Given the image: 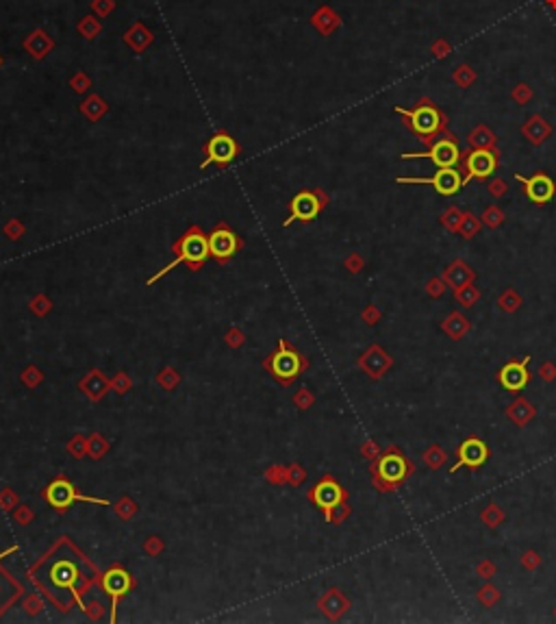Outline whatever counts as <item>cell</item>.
I'll use <instances>...</instances> for the list:
<instances>
[{
  "instance_id": "obj_17",
  "label": "cell",
  "mask_w": 556,
  "mask_h": 624,
  "mask_svg": "<svg viewBox=\"0 0 556 624\" xmlns=\"http://www.w3.org/2000/svg\"><path fill=\"white\" fill-rule=\"evenodd\" d=\"M359 366L363 368V372H367L374 381H378V379H382L391 370L394 359H391V355L385 348H380L378 344H374V346H369V350L359 359Z\"/></svg>"
},
{
  "instance_id": "obj_3",
  "label": "cell",
  "mask_w": 556,
  "mask_h": 624,
  "mask_svg": "<svg viewBox=\"0 0 556 624\" xmlns=\"http://www.w3.org/2000/svg\"><path fill=\"white\" fill-rule=\"evenodd\" d=\"M176 252H178V257H176V261H172L170 265H165L161 272H157L153 279H148V285H153L155 281H159L165 272H170V270L176 265V263H180V261H187L194 270L196 268H200L202 263L207 261V257L211 255L209 252V238H205V235H202V231L200 229H189L187 233L183 235V238L176 242Z\"/></svg>"
},
{
  "instance_id": "obj_45",
  "label": "cell",
  "mask_w": 556,
  "mask_h": 624,
  "mask_svg": "<svg viewBox=\"0 0 556 624\" xmlns=\"http://www.w3.org/2000/svg\"><path fill=\"white\" fill-rule=\"evenodd\" d=\"M548 5H552V7H556V0H548Z\"/></svg>"
},
{
  "instance_id": "obj_21",
  "label": "cell",
  "mask_w": 556,
  "mask_h": 624,
  "mask_svg": "<svg viewBox=\"0 0 556 624\" xmlns=\"http://www.w3.org/2000/svg\"><path fill=\"white\" fill-rule=\"evenodd\" d=\"M441 331L450 337L452 342H461L463 337L471 331V322L459 311H452L444 318L441 322Z\"/></svg>"
},
{
  "instance_id": "obj_29",
  "label": "cell",
  "mask_w": 556,
  "mask_h": 624,
  "mask_svg": "<svg viewBox=\"0 0 556 624\" xmlns=\"http://www.w3.org/2000/svg\"><path fill=\"white\" fill-rule=\"evenodd\" d=\"M480 229H482V220L476 213H471V211L463 213V222H461V229H459V233L463 235V240H474L476 235L480 233Z\"/></svg>"
},
{
  "instance_id": "obj_25",
  "label": "cell",
  "mask_w": 556,
  "mask_h": 624,
  "mask_svg": "<svg viewBox=\"0 0 556 624\" xmlns=\"http://www.w3.org/2000/svg\"><path fill=\"white\" fill-rule=\"evenodd\" d=\"M322 607L328 611L330 618H339V616L348 609V607H350V602H348L339 592H337V589H330L328 596L322 600Z\"/></svg>"
},
{
  "instance_id": "obj_9",
  "label": "cell",
  "mask_w": 556,
  "mask_h": 624,
  "mask_svg": "<svg viewBox=\"0 0 556 624\" xmlns=\"http://www.w3.org/2000/svg\"><path fill=\"white\" fill-rule=\"evenodd\" d=\"M489 457H491V448L487 446L480 437L471 435L457 448V463L450 466V475H457L461 468L478 470L489 461Z\"/></svg>"
},
{
  "instance_id": "obj_28",
  "label": "cell",
  "mask_w": 556,
  "mask_h": 624,
  "mask_svg": "<svg viewBox=\"0 0 556 624\" xmlns=\"http://www.w3.org/2000/svg\"><path fill=\"white\" fill-rule=\"evenodd\" d=\"M480 290L476 288L474 283H469V285H463V288H459V290H454V298H457V302L461 307H465V309H469V307H474L476 302L480 300Z\"/></svg>"
},
{
  "instance_id": "obj_43",
  "label": "cell",
  "mask_w": 556,
  "mask_h": 624,
  "mask_svg": "<svg viewBox=\"0 0 556 624\" xmlns=\"http://www.w3.org/2000/svg\"><path fill=\"white\" fill-rule=\"evenodd\" d=\"M432 55H437V57H446L448 55V44L446 42H437V44H432Z\"/></svg>"
},
{
  "instance_id": "obj_16",
  "label": "cell",
  "mask_w": 556,
  "mask_h": 624,
  "mask_svg": "<svg viewBox=\"0 0 556 624\" xmlns=\"http://www.w3.org/2000/svg\"><path fill=\"white\" fill-rule=\"evenodd\" d=\"M239 246H242V240L230 229H226L224 224L213 229L211 235H209V252H211V257H215L217 261L230 259L235 252L239 250Z\"/></svg>"
},
{
  "instance_id": "obj_31",
  "label": "cell",
  "mask_w": 556,
  "mask_h": 624,
  "mask_svg": "<svg viewBox=\"0 0 556 624\" xmlns=\"http://www.w3.org/2000/svg\"><path fill=\"white\" fill-rule=\"evenodd\" d=\"M439 222L446 231L450 233H459L461 229V222H463V211L459 207H448L441 215H439Z\"/></svg>"
},
{
  "instance_id": "obj_36",
  "label": "cell",
  "mask_w": 556,
  "mask_h": 624,
  "mask_svg": "<svg viewBox=\"0 0 556 624\" xmlns=\"http://www.w3.org/2000/svg\"><path fill=\"white\" fill-rule=\"evenodd\" d=\"M519 564H521V568H526L528 572H534L539 566H541V557H539V552H534V550H526L519 557Z\"/></svg>"
},
{
  "instance_id": "obj_33",
  "label": "cell",
  "mask_w": 556,
  "mask_h": 624,
  "mask_svg": "<svg viewBox=\"0 0 556 624\" xmlns=\"http://www.w3.org/2000/svg\"><path fill=\"white\" fill-rule=\"evenodd\" d=\"M482 224L487 227V229H500L502 224H504V220H507V215H504V211L498 207V205H491V207H487L485 211H482Z\"/></svg>"
},
{
  "instance_id": "obj_46",
  "label": "cell",
  "mask_w": 556,
  "mask_h": 624,
  "mask_svg": "<svg viewBox=\"0 0 556 624\" xmlns=\"http://www.w3.org/2000/svg\"><path fill=\"white\" fill-rule=\"evenodd\" d=\"M554 618H556V607H554Z\"/></svg>"
},
{
  "instance_id": "obj_12",
  "label": "cell",
  "mask_w": 556,
  "mask_h": 624,
  "mask_svg": "<svg viewBox=\"0 0 556 624\" xmlns=\"http://www.w3.org/2000/svg\"><path fill=\"white\" fill-rule=\"evenodd\" d=\"M205 155H207V159L200 163L202 170H205V167L211 165V163L228 165L235 157L239 155V146L228 133H215L205 146Z\"/></svg>"
},
{
  "instance_id": "obj_26",
  "label": "cell",
  "mask_w": 556,
  "mask_h": 624,
  "mask_svg": "<svg viewBox=\"0 0 556 624\" xmlns=\"http://www.w3.org/2000/svg\"><path fill=\"white\" fill-rule=\"evenodd\" d=\"M504 520H507V514H504L502 507H500V504H496V502H489L480 511V522H482L487 529H498Z\"/></svg>"
},
{
  "instance_id": "obj_23",
  "label": "cell",
  "mask_w": 556,
  "mask_h": 624,
  "mask_svg": "<svg viewBox=\"0 0 556 624\" xmlns=\"http://www.w3.org/2000/svg\"><path fill=\"white\" fill-rule=\"evenodd\" d=\"M496 135L491 129H487V124H478L476 129H471V133L467 135V144L471 148H487V150H496Z\"/></svg>"
},
{
  "instance_id": "obj_24",
  "label": "cell",
  "mask_w": 556,
  "mask_h": 624,
  "mask_svg": "<svg viewBox=\"0 0 556 624\" xmlns=\"http://www.w3.org/2000/svg\"><path fill=\"white\" fill-rule=\"evenodd\" d=\"M521 305H524V298H521L517 294V290H513V288H507L498 296V309L504 313H515V311H519Z\"/></svg>"
},
{
  "instance_id": "obj_6",
  "label": "cell",
  "mask_w": 556,
  "mask_h": 624,
  "mask_svg": "<svg viewBox=\"0 0 556 624\" xmlns=\"http://www.w3.org/2000/svg\"><path fill=\"white\" fill-rule=\"evenodd\" d=\"M267 368L272 370V375H274L280 383L289 385V383L302 372V370L307 368V361L302 359L292 346H287V344H285V342L280 340L278 350H276L274 355L269 357V361H267Z\"/></svg>"
},
{
  "instance_id": "obj_32",
  "label": "cell",
  "mask_w": 556,
  "mask_h": 624,
  "mask_svg": "<svg viewBox=\"0 0 556 624\" xmlns=\"http://www.w3.org/2000/svg\"><path fill=\"white\" fill-rule=\"evenodd\" d=\"M476 598H478V602H480L482 607H487V609H491V607H496V605L500 602L502 594H500V589H498L494 583H485V585L478 589Z\"/></svg>"
},
{
  "instance_id": "obj_39",
  "label": "cell",
  "mask_w": 556,
  "mask_h": 624,
  "mask_svg": "<svg viewBox=\"0 0 556 624\" xmlns=\"http://www.w3.org/2000/svg\"><path fill=\"white\" fill-rule=\"evenodd\" d=\"M487 188H489V194H491L494 198H500V196L507 194L509 185L504 183V179H491V181H489V185H487Z\"/></svg>"
},
{
  "instance_id": "obj_34",
  "label": "cell",
  "mask_w": 556,
  "mask_h": 624,
  "mask_svg": "<svg viewBox=\"0 0 556 624\" xmlns=\"http://www.w3.org/2000/svg\"><path fill=\"white\" fill-rule=\"evenodd\" d=\"M474 81H476V72L471 70L469 65H459V70L454 72V83L461 85V88H469Z\"/></svg>"
},
{
  "instance_id": "obj_20",
  "label": "cell",
  "mask_w": 556,
  "mask_h": 624,
  "mask_svg": "<svg viewBox=\"0 0 556 624\" xmlns=\"http://www.w3.org/2000/svg\"><path fill=\"white\" fill-rule=\"evenodd\" d=\"M504 413H507V418L511 420V422L515 425V427H519V429H524V427H528L532 420L537 418V407L534 404L528 400V398H524V396H519V398H515L507 409H504Z\"/></svg>"
},
{
  "instance_id": "obj_35",
  "label": "cell",
  "mask_w": 556,
  "mask_h": 624,
  "mask_svg": "<svg viewBox=\"0 0 556 624\" xmlns=\"http://www.w3.org/2000/svg\"><path fill=\"white\" fill-rule=\"evenodd\" d=\"M424 290H426V294L430 298H441L446 294V290H448V285H446V281L441 277H432V279H428Z\"/></svg>"
},
{
  "instance_id": "obj_11",
  "label": "cell",
  "mask_w": 556,
  "mask_h": 624,
  "mask_svg": "<svg viewBox=\"0 0 556 624\" xmlns=\"http://www.w3.org/2000/svg\"><path fill=\"white\" fill-rule=\"evenodd\" d=\"M398 183L432 185L435 192H437V194H441V196L459 194V190L465 185L463 172L459 170V167H439V170L435 172V176H428V179H398Z\"/></svg>"
},
{
  "instance_id": "obj_5",
  "label": "cell",
  "mask_w": 556,
  "mask_h": 624,
  "mask_svg": "<svg viewBox=\"0 0 556 624\" xmlns=\"http://www.w3.org/2000/svg\"><path fill=\"white\" fill-rule=\"evenodd\" d=\"M500 165V150H487V148H474V150H465L463 153V163L459 165V170L463 172V181L465 185L471 179L478 181H487Z\"/></svg>"
},
{
  "instance_id": "obj_10",
  "label": "cell",
  "mask_w": 556,
  "mask_h": 624,
  "mask_svg": "<svg viewBox=\"0 0 556 624\" xmlns=\"http://www.w3.org/2000/svg\"><path fill=\"white\" fill-rule=\"evenodd\" d=\"M309 498L313 500V504H315L317 509H322V511H324L326 522H330L332 509L337 507V504L346 502V500H348V494H346L344 487H342L339 483H337L332 477H324V479L319 481V483L313 487V490H311Z\"/></svg>"
},
{
  "instance_id": "obj_1",
  "label": "cell",
  "mask_w": 556,
  "mask_h": 624,
  "mask_svg": "<svg viewBox=\"0 0 556 624\" xmlns=\"http://www.w3.org/2000/svg\"><path fill=\"white\" fill-rule=\"evenodd\" d=\"M369 472H372V481L376 490L389 494L396 492L398 487H402L413 477L415 463L398 446H389L385 452L378 454V459H374Z\"/></svg>"
},
{
  "instance_id": "obj_2",
  "label": "cell",
  "mask_w": 556,
  "mask_h": 624,
  "mask_svg": "<svg viewBox=\"0 0 556 624\" xmlns=\"http://www.w3.org/2000/svg\"><path fill=\"white\" fill-rule=\"evenodd\" d=\"M396 113L404 117V124L415 135V138L430 146L435 140H439L441 135L448 133V117L446 113L437 107L432 100L422 98L415 109H400L396 107Z\"/></svg>"
},
{
  "instance_id": "obj_14",
  "label": "cell",
  "mask_w": 556,
  "mask_h": 624,
  "mask_svg": "<svg viewBox=\"0 0 556 624\" xmlns=\"http://www.w3.org/2000/svg\"><path fill=\"white\" fill-rule=\"evenodd\" d=\"M130 585H133L130 575H128L124 568H120V566L109 568L105 575H103V589L107 592V596L111 598V622H115L117 602H120L122 596H126L130 592Z\"/></svg>"
},
{
  "instance_id": "obj_42",
  "label": "cell",
  "mask_w": 556,
  "mask_h": 624,
  "mask_svg": "<svg viewBox=\"0 0 556 624\" xmlns=\"http://www.w3.org/2000/svg\"><path fill=\"white\" fill-rule=\"evenodd\" d=\"M382 450L374 444V442H367V444H363V457H367V459H378V454H380Z\"/></svg>"
},
{
  "instance_id": "obj_4",
  "label": "cell",
  "mask_w": 556,
  "mask_h": 624,
  "mask_svg": "<svg viewBox=\"0 0 556 624\" xmlns=\"http://www.w3.org/2000/svg\"><path fill=\"white\" fill-rule=\"evenodd\" d=\"M400 159H430L437 167H459L463 163V153L459 148L457 135L446 133L441 140H435L426 153H404Z\"/></svg>"
},
{
  "instance_id": "obj_38",
  "label": "cell",
  "mask_w": 556,
  "mask_h": 624,
  "mask_svg": "<svg viewBox=\"0 0 556 624\" xmlns=\"http://www.w3.org/2000/svg\"><path fill=\"white\" fill-rule=\"evenodd\" d=\"M530 98H532V90L528 85H524V83L513 90V100H515L517 105H526Z\"/></svg>"
},
{
  "instance_id": "obj_40",
  "label": "cell",
  "mask_w": 556,
  "mask_h": 624,
  "mask_svg": "<svg viewBox=\"0 0 556 624\" xmlns=\"http://www.w3.org/2000/svg\"><path fill=\"white\" fill-rule=\"evenodd\" d=\"M539 377H541L546 383H552V381H556V363H552V361H546L541 368H539Z\"/></svg>"
},
{
  "instance_id": "obj_22",
  "label": "cell",
  "mask_w": 556,
  "mask_h": 624,
  "mask_svg": "<svg viewBox=\"0 0 556 624\" xmlns=\"http://www.w3.org/2000/svg\"><path fill=\"white\" fill-rule=\"evenodd\" d=\"M521 133L526 135V140H528L530 144L541 146V144L550 138L552 126L546 122V117H541V115H530L528 120H526V124L521 126Z\"/></svg>"
},
{
  "instance_id": "obj_30",
  "label": "cell",
  "mask_w": 556,
  "mask_h": 624,
  "mask_svg": "<svg viewBox=\"0 0 556 624\" xmlns=\"http://www.w3.org/2000/svg\"><path fill=\"white\" fill-rule=\"evenodd\" d=\"M313 24L324 33V35H328V33L332 31V28H337L342 24V20L337 18V15L330 11V9H322V11H317L315 13V18H313Z\"/></svg>"
},
{
  "instance_id": "obj_41",
  "label": "cell",
  "mask_w": 556,
  "mask_h": 624,
  "mask_svg": "<svg viewBox=\"0 0 556 624\" xmlns=\"http://www.w3.org/2000/svg\"><path fill=\"white\" fill-rule=\"evenodd\" d=\"M380 318H382V313H380L378 307H374V305H369V307L363 311V320H365L367 325H376Z\"/></svg>"
},
{
  "instance_id": "obj_44",
  "label": "cell",
  "mask_w": 556,
  "mask_h": 624,
  "mask_svg": "<svg viewBox=\"0 0 556 624\" xmlns=\"http://www.w3.org/2000/svg\"><path fill=\"white\" fill-rule=\"evenodd\" d=\"M363 263H365V261H363L359 255H352V257L348 259V268L352 270V272H357V270H361V268H363Z\"/></svg>"
},
{
  "instance_id": "obj_13",
  "label": "cell",
  "mask_w": 556,
  "mask_h": 624,
  "mask_svg": "<svg viewBox=\"0 0 556 624\" xmlns=\"http://www.w3.org/2000/svg\"><path fill=\"white\" fill-rule=\"evenodd\" d=\"M528 363H530V357H524V359H511V361H507L502 368H500V372H498V383L504 387V390L507 392H511V394H517V392H521L524 390V387L530 383V379H532V375H530V370H528Z\"/></svg>"
},
{
  "instance_id": "obj_15",
  "label": "cell",
  "mask_w": 556,
  "mask_h": 624,
  "mask_svg": "<svg viewBox=\"0 0 556 624\" xmlns=\"http://www.w3.org/2000/svg\"><path fill=\"white\" fill-rule=\"evenodd\" d=\"M515 181L524 185L528 200L534 202V205H546V202H550L556 194V183L546 172H534L532 176L515 174Z\"/></svg>"
},
{
  "instance_id": "obj_8",
  "label": "cell",
  "mask_w": 556,
  "mask_h": 624,
  "mask_svg": "<svg viewBox=\"0 0 556 624\" xmlns=\"http://www.w3.org/2000/svg\"><path fill=\"white\" fill-rule=\"evenodd\" d=\"M44 496H46V500H48V504L53 509H59V511H63V509H67V507H72V504L76 502V500H81V502H92V504H109L105 498H92V496H83V494H78L76 490H74V485L67 481V479H55L53 483H50L48 487H46V492H44Z\"/></svg>"
},
{
  "instance_id": "obj_37",
  "label": "cell",
  "mask_w": 556,
  "mask_h": 624,
  "mask_svg": "<svg viewBox=\"0 0 556 624\" xmlns=\"http://www.w3.org/2000/svg\"><path fill=\"white\" fill-rule=\"evenodd\" d=\"M476 575H478L480 579H485V581H489L491 577L498 575V568H496V564H494L491 559H482V561H478V566H476Z\"/></svg>"
},
{
  "instance_id": "obj_7",
  "label": "cell",
  "mask_w": 556,
  "mask_h": 624,
  "mask_svg": "<svg viewBox=\"0 0 556 624\" xmlns=\"http://www.w3.org/2000/svg\"><path fill=\"white\" fill-rule=\"evenodd\" d=\"M326 205V196L315 190V192H298L292 202H289V217L283 222V227H292L294 222H311L315 220V217L319 215V211L324 209Z\"/></svg>"
},
{
  "instance_id": "obj_27",
  "label": "cell",
  "mask_w": 556,
  "mask_h": 624,
  "mask_svg": "<svg viewBox=\"0 0 556 624\" xmlns=\"http://www.w3.org/2000/svg\"><path fill=\"white\" fill-rule=\"evenodd\" d=\"M422 459H424L428 470H441L448 461V452L439 444H432V446L426 448V452L422 454Z\"/></svg>"
},
{
  "instance_id": "obj_18",
  "label": "cell",
  "mask_w": 556,
  "mask_h": 624,
  "mask_svg": "<svg viewBox=\"0 0 556 624\" xmlns=\"http://www.w3.org/2000/svg\"><path fill=\"white\" fill-rule=\"evenodd\" d=\"M48 577H50V583H53L55 587H59V589H72V592H74V589H76V581H78V568L72 561L63 559V561H57L53 568H50Z\"/></svg>"
},
{
  "instance_id": "obj_19",
  "label": "cell",
  "mask_w": 556,
  "mask_h": 624,
  "mask_svg": "<svg viewBox=\"0 0 556 624\" xmlns=\"http://www.w3.org/2000/svg\"><path fill=\"white\" fill-rule=\"evenodd\" d=\"M441 279L446 281V285L448 288H452V290H459V288H463V285H469V283H474V279H476V272L474 270H471L463 259H454L446 270H444V274H441Z\"/></svg>"
},
{
  "instance_id": "obj_47",
  "label": "cell",
  "mask_w": 556,
  "mask_h": 624,
  "mask_svg": "<svg viewBox=\"0 0 556 624\" xmlns=\"http://www.w3.org/2000/svg\"><path fill=\"white\" fill-rule=\"evenodd\" d=\"M0 63H3V59H0Z\"/></svg>"
}]
</instances>
